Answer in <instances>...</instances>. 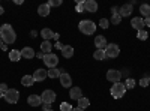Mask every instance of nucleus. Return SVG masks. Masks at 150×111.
Masks as SVG:
<instances>
[{
    "instance_id": "a19ab883",
    "label": "nucleus",
    "mask_w": 150,
    "mask_h": 111,
    "mask_svg": "<svg viewBox=\"0 0 150 111\" xmlns=\"http://www.w3.org/2000/svg\"><path fill=\"white\" fill-rule=\"evenodd\" d=\"M111 12H112V15H114V14H117V12H119V8L112 6V8H111Z\"/></svg>"
},
{
    "instance_id": "39448f33",
    "label": "nucleus",
    "mask_w": 150,
    "mask_h": 111,
    "mask_svg": "<svg viewBox=\"0 0 150 111\" xmlns=\"http://www.w3.org/2000/svg\"><path fill=\"white\" fill-rule=\"evenodd\" d=\"M3 98H5V101H6L8 104H17L18 99H20V92L15 90V89H9V90L5 93Z\"/></svg>"
},
{
    "instance_id": "20e7f679",
    "label": "nucleus",
    "mask_w": 150,
    "mask_h": 111,
    "mask_svg": "<svg viewBox=\"0 0 150 111\" xmlns=\"http://www.w3.org/2000/svg\"><path fill=\"white\" fill-rule=\"evenodd\" d=\"M120 54V48L117 44H108L105 48V57L107 59H114Z\"/></svg>"
},
{
    "instance_id": "393cba45",
    "label": "nucleus",
    "mask_w": 150,
    "mask_h": 111,
    "mask_svg": "<svg viewBox=\"0 0 150 111\" xmlns=\"http://www.w3.org/2000/svg\"><path fill=\"white\" fill-rule=\"evenodd\" d=\"M140 12H141V15H143L144 18L150 17V5H147V3L141 5V6H140Z\"/></svg>"
},
{
    "instance_id": "72a5a7b5",
    "label": "nucleus",
    "mask_w": 150,
    "mask_h": 111,
    "mask_svg": "<svg viewBox=\"0 0 150 111\" xmlns=\"http://www.w3.org/2000/svg\"><path fill=\"white\" fill-rule=\"evenodd\" d=\"M47 5H48L50 8H53V6H60V5H62V0H50Z\"/></svg>"
},
{
    "instance_id": "5701e85b",
    "label": "nucleus",
    "mask_w": 150,
    "mask_h": 111,
    "mask_svg": "<svg viewBox=\"0 0 150 111\" xmlns=\"http://www.w3.org/2000/svg\"><path fill=\"white\" fill-rule=\"evenodd\" d=\"M33 83H35V80H33L32 75H24V77L21 78V84L24 86V87H30Z\"/></svg>"
},
{
    "instance_id": "423d86ee",
    "label": "nucleus",
    "mask_w": 150,
    "mask_h": 111,
    "mask_svg": "<svg viewBox=\"0 0 150 111\" xmlns=\"http://www.w3.org/2000/svg\"><path fill=\"white\" fill-rule=\"evenodd\" d=\"M44 63H45V66H48L50 69H51V68H56L57 63H59V57H57L54 53L45 54V56H44Z\"/></svg>"
},
{
    "instance_id": "c85d7f7f",
    "label": "nucleus",
    "mask_w": 150,
    "mask_h": 111,
    "mask_svg": "<svg viewBox=\"0 0 150 111\" xmlns=\"http://www.w3.org/2000/svg\"><path fill=\"white\" fill-rule=\"evenodd\" d=\"M120 21H122V17L119 15V12L114 15H111V24H120Z\"/></svg>"
},
{
    "instance_id": "1a4fd4ad",
    "label": "nucleus",
    "mask_w": 150,
    "mask_h": 111,
    "mask_svg": "<svg viewBox=\"0 0 150 111\" xmlns=\"http://www.w3.org/2000/svg\"><path fill=\"white\" fill-rule=\"evenodd\" d=\"M59 80H60L62 87H65V89H69V87H71V84H72V78H71L69 74H66L65 71L62 72V75L59 77Z\"/></svg>"
},
{
    "instance_id": "2f4dec72",
    "label": "nucleus",
    "mask_w": 150,
    "mask_h": 111,
    "mask_svg": "<svg viewBox=\"0 0 150 111\" xmlns=\"http://www.w3.org/2000/svg\"><path fill=\"white\" fill-rule=\"evenodd\" d=\"M125 87H126V89H134L135 87V81L132 78H128L126 83H125Z\"/></svg>"
},
{
    "instance_id": "3c124183",
    "label": "nucleus",
    "mask_w": 150,
    "mask_h": 111,
    "mask_svg": "<svg viewBox=\"0 0 150 111\" xmlns=\"http://www.w3.org/2000/svg\"><path fill=\"white\" fill-rule=\"evenodd\" d=\"M50 111H53V110H50Z\"/></svg>"
},
{
    "instance_id": "79ce46f5",
    "label": "nucleus",
    "mask_w": 150,
    "mask_h": 111,
    "mask_svg": "<svg viewBox=\"0 0 150 111\" xmlns=\"http://www.w3.org/2000/svg\"><path fill=\"white\" fill-rule=\"evenodd\" d=\"M36 35H38V32L36 30H32L30 32V38H36Z\"/></svg>"
},
{
    "instance_id": "cd10ccee",
    "label": "nucleus",
    "mask_w": 150,
    "mask_h": 111,
    "mask_svg": "<svg viewBox=\"0 0 150 111\" xmlns=\"http://www.w3.org/2000/svg\"><path fill=\"white\" fill-rule=\"evenodd\" d=\"M89 105H90V101L87 99V98L83 96L81 99H78V108H83V110H84V108H87Z\"/></svg>"
},
{
    "instance_id": "412c9836",
    "label": "nucleus",
    "mask_w": 150,
    "mask_h": 111,
    "mask_svg": "<svg viewBox=\"0 0 150 111\" xmlns=\"http://www.w3.org/2000/svg\"><path fill=\"white\" fill-rule=\"evenodd\" d=\"M62 54H63V57H66V59H71L74 56V48L71 45H63V48H62Z\"/></svg>"
},
{
    "instance_id": "f03ea898",
    "label": "nucleus",
    "mask_w": 150,
    "mask_h": 111,
    "mask_svg": "<svg viewBox=\"0 0 150 111\" xmlns=\"http://www.w3.org/2000/svg\"><path fill=\"white\" fill-rule=\"evenodd\" d=\"M78 29H80V32L81 33H84V35H93L95 32H96V24L92 21V20H83V21H80V24H78Z\"/></svg>"
},
{
    "instance_id": "a878e982",
    "label": "nucleus",
    "mask_w": 150,
    "mask_h": 111,
    "mask_svg": "<svg viewBox=\"0 0 150 111\" xmlns=\"http://www.w3.org/2000/svg\"><path fill=\"white\" fill-rule=\"evenodd\" d=\"M20 59H21V53H20V51H17V50L9 51V60H12V62H18Z\"/></svg>"
},
{
    "instance_id": "c756f323",
    "label": "nucleus",
    "mask_w": 150,
    "mask_h": 111,
    "mask_svg": "<svg viewBox=\"0 0 150 111\" xmlns=\"http://www.w3.org/2000/svg\"><path fill=\"white\" fill-rule=\"evenodd\" d=\"M72 108H74V107H72L71 104H68V102H62V104H60V110H62V111H72Z\"/></svg>"
},
{
    "instance_id": "7c9ffc66",
    "label": "nucleus",
    "mask_w": 150,
    "mask_h": 111,
    "mask_svg": "<svg viewBox=\"0 0 150 111\" xmlns=\"http://www.w3.org/2000/svg\"><path fill=\"white\" fill-rule=\"evenodd\" d=\"M147 38H149V33H147L146 30H140V32H138V39H140V41H146Z\"/></svg>"
},
{
    "instance_id": "7ed1b4c3",
    "label": "nucleus",
    "mask_w": 150,
    "mask_h": 111,
    "mask_svg": "<svg viewBox=\"0 0 150 111\" xmlns=\"http://www.w3.org/2000/svg\"><path fill=\"white\" fill-rule=\"evenodd\" d=\"M125 92H126V87H125L123 83H114L111 90H110L111 96L114 98V99H120L122 96H125Z\"/></svg>"
},
{
    "instance_id": "c9c22d12",
    "label": "nucleus",
    "mask_w": 150,
    "mask_h": 111,
    "mask_svg": "<svg viewBox=\"0 0 150 111\" xmlns=\"http://www.w3.org/2000/svg\"><path fill=\"white\" fill-rule=\"evenodd\" d=\"M0 90H2L3 93H6V92H8L9 89H8V86H6L5 83H2V84H0Z\"/></svg>"
},
{
    "instance_id": "aec40b11",
    "label": "nucleus",
    "mask_w": 150,
    "mask_h": 111,
    "mask_svg": "<svg viewBox=\"0 0 150 111\" xmlns=\"http://www.w3.org/2000/svg\"><path fill=\"white\" fill-rule=\"evenodd\" d=\"M50 9L51 8H50L47 3L45 5H39V8H38V14H39L41 17H48L50 15Z\"/></svg>"
},
{
    "instance_id": "4468645a",
    "label": "nucleus",
    "mask_w": 150,
    "mask_h": 111,
    "mask_svg": "<svg viewBox=\"0 0 150 111\" xmlns=\"http://www.w3.org/2000/svg\"><path fill=\"white\" fill-rule=\"evenodd\" d=\"M132 14V5L129 3V5H123V6H120L119 8V15L123 18V17H129Z\"/></svg>"
},
{
    "instance_id": "4c0bfd02",
    "label": "nucleus",
    "mask_w": 150,
    "mask_h": 111,
    "mask_svg": "<svg viewBox=\"0 0 150 111\" xmlns=\"http://www.w3.org/2000/svg\"><path fill=\"white\" fill-rule=\"evenodd\" d=\"M54 47H56V48H57V50H60V51H62V48H63V44H62V42H59V41H57V42H56V45H54Z\"/></svg>"
},
{
    "instance_id": "f3484780",
    "label": "nucleus",
    "mask_w": 150,
    "mask_h": 111,
    "mask_svg": "<svg viewBox=\"0 0 150 111\" xmlns=\"http://www.w3.org/2000/svg\"><path fill=\"white\" fill-rule=\"evenodd\" d=\"M98 11V3L95 0H86V12H90V14H95Z\"/></svg>"
},
{
    "instance_id": "bb28decb",
    "label": "nucleus",
    "mask_w": 150,
    "mask_h": 111,
    "mask_svg": "<svg viewBox=\"0 0 150 111\" xmlns=\"http://www.w3.org/2000/svg\"><path fill=\"white\" fill-rule=\"evenodd\" d=\"M93 59L95 60H104V59H107L105 57V50H96L93 53Z\"/></svg>"
},
{
    "instance_id": "6ab92c4d",
    "label": "nucleus",
    "mask_w": 150,
    "mask_h": 111,
    "mask_svg": "<svg viewBox=\"0 0 150 111\" xmlns=\"http://www.w3.org/2000/svg\"><path fill=\"white\" fill-rule=\"evenodd\" d=\"M41 36L44 38V41H50L54 36V32L51 30V29H48V27H45V29H42L41 30Z\"/></svg>"
},
{
    "instance_id": "2eb2a0df",
    "label": "nucleus",
    "mask_w": 150,
    "mask_h": 111,
    "mask_svg": "<svg viewBox=\"0 0 150 111\" xmlns=\"http://www.w3.org/2000/svg\"><path fill=\"white\" fill-rule=\"evenodd\" d=\"M20 53H21V57L27 59V60H29V59H33V57L36 56V53L33 51V48H32V47H24Z\"/></svg>"
},
{
    "instance_id": "9d476101",
    "label": "nucleus",
    "mask_w": 150,
    "mask_h": 111,
    "mask_svg": "<svg viewBox=\"0 0 150 111\" xmlns=\"http://www.w3.org/2000/svg\"><path fill=\"white\" fill-rule=\"evenodd\" d=\"M131 26H132L137 32L144 30V18H141V17H135V18H132Z\"/></svg>"
},
{
    "instance_id": "ea45409f",
    "label": "nucleus",
    "mask_w": 150,
    "mask_h": 111,
    "mask_svg": "<svg viewBox=\"0 0 150 111\" xmlns=\"http://www.w3.org/2000/svg\"><path fill=\"white\" fill-rule=\"evenodd\" d=\"M144 26H147V27H150V17H147V18H144Z\"/></svg>"
},
{
    "instance_id": "de8ad7c7",
    "label": "nucleus",
    "mask_w": 150,
    "mask_h": 111,
    "mask_svg": "<svg viewBox=\"0 0 150 111\" xmlns=\"http://www.w3.org/2000/svg\"><path fill=\"white\" fill-rule=\"evenodd\" d=\"M2 45H3V41H2V38H0V50H2Z\"/></svg>"
},
{
    "instance_id": "e433bc0d",
    "label": "nucleus",
    "mask_w": 150,
    "mask_h": 111,
    "mask_svg": "<svg viewBox=\"0 0 150 111\" xmlns=\"http://www.w3.org/2000/svg\"><path fill=\"white\" fill-rule=\"evenodd\" d=\"M42 110L44 111H50L51 110V104H42Z\"/></svg>"
},
{
    "instance_id": "f8f14e48",
    "label": "nucleus",
    "mask_w": 150,
    "mask_h": 111,
    "mask_svg": "<svg viewBox=\"0 0 150 111\" xmlns=\"http://www.w3.org/2000/svg\"><path fill=\"white\" fill-rule=\"evenodd\" d=\"M95 45H96V48L98 50H105L107 48V39H105V36H102V35H99V36H95Z\"/></svg>"
},
{
    "instance_id": "473e14b6",
    "label": "nucleus",
    "mask_w": 150,
    "mask_h": 111,
    "mask_svg": "<svg viewBox=\"0 0 150 111\" xmlns=\"http://www.w3.org/2000/svg\"><path fill=\"white\" fill-rule=\"evenodd\" d=\"M108 26H110V21H108L107 18H102L101 21H99V27H102V29H108Z\"/></svg>"
},
{
    "instance_id": "9b49d317",
    "label": "nucleus",
    "mask_w": 150,
    "mask_h": 111,
    "mask_svg": "<svg viewBox=\"0 0 150 111\" xmlns=\"http://www.w3.org/2000/svg\"><path fill=\"white\" fill-rule=\"evenodd\" d=\"M32 77H33V80H35V81H44V80L48 77V71H45V69H41V68H39V69H36V71H35V74H33Z\"/></svg>"
},
{
    "instance_id": "4be33fe9",
    "label": "nucleus",
    "mask_w": 150,
    "mask_h": 111,
    "mask_svg": "<svg viewBox=\"0 0 150 111\" xmlns=\"http://www.w3.org/2000/svg\"><path fill=\"white\" fill-rule=\"evenodd\" d=\"M62 72H63V69H57V68H51L48 71V77L50 78H59L62 75Z\"/></svg>"
},
{
    "instance_id": "6e6552de",
    "label": "nucleus",
    "mask_w": 150,
    "mask_h": 111,
    "mask_svg": "<svg viewBox=\"0 0 150 111\" xmlns=\"http://www.w3.org/2000/svg\"><path fill=\"white\" fill-rule=\"evenodd\" d=\"M107 80L108 81H112V83H120L122 80V72L120 71H116V69H110L107 72Z\"/></svg>"
},
{
    "instance_id": "f257e3e1",
    "label": "nucleus",
    "mask_w": 150,
    "mask_h": 111,
    "mask_svg": "<svg viewBox=\"0 0 150 111\" xmlns=\"http://www.w3.org/2000/svg\"><path fill=\"white\" fill-rule=\"evenodd\" d=\"M0 38H2L3 44H14L15 42L17 35H15V30L12 29L11 24H3L0 27Z\"/></svg>"
},
{
    "instance_id": "c03bdc74",
    "label": "nucleus",
    "mask_w": 150,
    "mask_h": 111,
    "mask_svg": "<svg viewBox=\"0 0 150 111\" xmlns=\"http://www.w3.org/2000/svg\"><path fill=\"white\" fill-rule=\"evenodd\" d=\"M53 39H56V41L59 39V33H54V36H53Z\"/></svg>"
},
{
    "instance_id": "a18cd8bd",
    "label": "nucleus",
    "mask_w": 150,
    "mask_h": 111,
    "mask_svg": "<svg viewBox=\"0 0 150 111\" xmlns=\"http://www.w3.org/2000/svg\"><path fill=\"white\" fill-rule=\"evenodd\" d=\"M2 50H3V51H6V50H8V47H6V44H3V45H2Z\"/></svg>"
},
{
    "instance_id": "a211bd4d",
    "label": "nucleus",
    "mask_w": 150,
    "mask_h": 111,
    "mask_svg": "<svg viewBox=\"0 0 150 111\" xmlns=\"http://www.w3.org/2000/svg\"><path fill=\"white\" fill-rule=\"evenodd\" d=\"M53 48H54V47L51 45V42H50V41H44V42L41 44V51H42L44 54H50Z\"/></svg>"
},
{
    "instance_id": "09e8293b",
    "label": "nucleus",
    "mask_w": 150,
    "mask_h": 111,
    "mask_svg": "<svg viewBox=\"0 0 150 111\" xmlns=\"http://www.w3.org/2000/svg\"><path fill=\"white\" fill-rule=\"evenodd\" d=\"M3 96H5V93H3L2 90H0V98H3Z\"/></svg>"
},
{
    "instance_id": "b1692460",
    "label": "nucleus",
    "mask_w": 150,
    "mask_h": 111,
    "mask_svg": "<svg viewBox=\"0 0 150 111\" xmlns=\"http://www.w3.org/2000/svg\"><path fill=\"white\" fill-rule=\"evenodd\" d=\"M75 11H77L78 14H84L86 12V0H78L77 6H75Z\"/></svg>"
},
{
    "instance_id": "f704fd0d",
    "label": "nucleus",
    "mask_w": 150,
    "mask_h": 111,
    "mask_svg": "<svg viewBox=\"0 0 150 111\" xmlns=\"http://www.w3.org/2000/svg\"><path fill=\"white\" fill-rule=\"evenodd\" d=\"M140 86H141V87H147V86H149V78L143 77V78L140 80Z\"/></svg>"
},
{
    "instance_id": "49530a36",
    "label": "nucleus",
    "mask_w": 150,
    "mask_h": 111,
    "mask_svg": "<svg viewBox=\"0 0 150 111\" xmlns=\"http://www.w3.org/2000/svg\"><path fill=\"white\" fill-rule=\"evenodd\" d=\"M3 12H5V9H3L2 6H0V15H2V14H3Z\"/></svg>"
},
{
    "instance_id": "37998d69",
    "label": "nucleus",
    "mask_w": 150,
    "mask_h": 111,
    "mask_svg": "<svg viewBox=\"0 0 150 111\" xmlns=\"http://www.w3.org/2000/svg\"><path fill=\"white\" fill-rule=\"evenodd\" d=\"M72 111H84V110H83V108H78V107H77V108H72Z\"/></svg>"
},
{
    "instance_id": "8fccbe9b",
    "label": "nucleus",
    "mask_w": 150,
    "mask_h": 111,
    "mask_svg": "<svg viewBox=\"0 0 150 111\" xmlns=\"http://www.w3.org/2000/svg\"><path fill=\"white\" fill-rule=\"evenodd\" d=\"M149 84H150V77H149Z\"/></svg>"
},
{
    "instance_id": "58836bf2",
    "label": "nucleus",
    "mask_w": 150,
    "mask_h": 111,
    "mask_svg": "<svg viewBox=\"0 0 150 111\" xmlns=\"http://www.w3.org/2000/svg\"><path fill=\"white\" fill-rule=\"evenodd\" d=\"M44 56H45V54H44V53H42L41 50H39V51L36 53V57H38V59H42V60H44Z\"/></svg>"
},
{
    "instance_id": "ddd939ff",
    "label": "nucleus",
    "mask_w": 150,
    "mask_h": 111,
    "mask_svg": "<svg viewBox=\"0 0 150 111\" xmlns=\"http://www.w3.org/2000/svg\"><path fill=\"white\" fill-rule=\"evenodd\" d=\"M27 104L30 107H41L42 105V99H41V96H38V95H30L27 98Z\"/></svg>"
},
{
    "instance_id": "0eeeda50",
    "label": "nucleus",
    "mask_w": 150,
    "mask_h": 111,
    "mask_svg": "<svg viewBox=\"0 0 150 111\" xmlns=\"http://www.w3.org/2000/svg\"><path fill=\"white\" fill-rule=\"evenodd\" d=\"M56 93L53 92V90H44L42 92V95H41V99H42V104H53L54 101H56Z\"/></svg>"
},
{
    "instance_id": "dca6fc26",
    "label": "nucleus",
    "mask_w": 150,
    "mask_h": 111,
    "mask_svg": "<svg viewBox=\"0 0 150 111\" xmlns=\"http://www.w3.org/2000/svg\"><path fill=\"white\" fill-rule=\"evenodd\" d=\"M69 98L71 99H81L83 98V92H81V89L80 87H71V90H69Z\"/></svg>"
}]
</instances>
